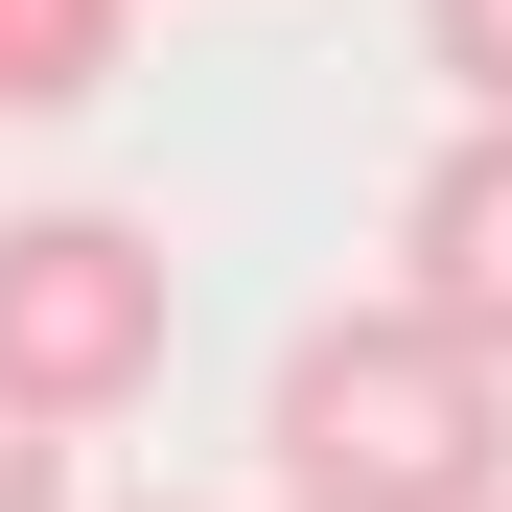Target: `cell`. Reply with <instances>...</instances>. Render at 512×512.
<instances>
[{"label": "cell", "mask_w": 512, "mask_h": 512, "mask_svg": "<svg viewBox=\"0 0 512 512\" xmlns=\"http://www.w3.org/2000/svg\"><path fill=\"white\" fill-rule=\"evenodd\" d=\"M396 303H443L466 350H512V117H443V163L396 187Z\"/></svg>", "instance_id": "obj_3"}, {"label": "cell", "mask_w": 512, "mask_h": 512, "mask_svg": "<svg viewBox=\"0 0 512 512\" xmlns=\"http://www.w3.org/2000/svg\"><path fill=\"white\" fill-rule=\"evenodd\" d=\"M117 47H140V0H0V117H70V94H117Z\"/></svg>", "instance_id": "obj_4"}, {"label": "cell", "mask_w": 512, "mask_h": 512, "mask_svg": "<svg viewBox=\"0 0 512 512\" xmlns=\"http://www.w3.org/2000/svg\"><path fill=\"white\" fill-rule=\"evenodd\" d=\"M419 70H443L466 117H512V0H419Z\"/></svg>", "instance_id": "obj_5"}, {"label": "cell", "mask_w": 512, "mask_h": 512, "mask_svg": "<svg viewBox=\"0 0 512 512\" xmlns=\"http://www.w3.org/2000/svg\"><path fill=\"white\" fill-rule=\"evenodd\" d=\"M140 512H163V489H140Z\"/></svg>", "instance_id": "obj_7"}, {"label": "cell", "mask_w": 512, "mask_h": 512, "mask_svg": "<svg viewBox=\"0 0 512 512\" xmlns=\"http://www.w3.org/2000/svg\"><path fill=\"white\" fill-rule=\"evenodd\" d=\"M163 396V233L140 210H0V443H94Z\"/></svg>", "instance_id": "obj_2"}, {"label": "cell", "mask_w": 512, "mask_h": 512, "mask_svg": "<svg viewBox=\"0 0 512 512\" xmlns=\"http://www.w3.org/2000/svg\"><path fill=\"white\" fill-rule=\"evenodd\" d=\"M280 512H512V350L443 303H326L280 350Z\"/></svg>", "instance_id": "obj_1"}, {"label": "cell", "mask_w": 512, "mask_h": 512, "mask_svg": "<svg viewBox=\"0 0 512 512\" xmlns=\"http://www.w3.org/2000/svg\"><path fill=\"white\" fill-rule=\"evenodd\" d=\"M0 512H70V443H0Z\"/></svg>", "instance_id": "obj_6"}]
</instances>
